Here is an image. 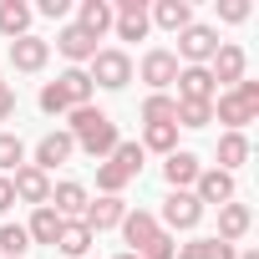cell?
Listing matches in <instances>:
<instances>
[{
	"mask_svg": "<svg viewBox=\"0 0 259 259\" xmlns=\"http://www.w3.org/2000/svg\"><path fill=\"white\" fill-rule=\"evenodd\" d=\"M112 31H117L122 41H143V36L153 31L148 0H112Z\"/></svg>",
	"mask_w": 259,
	"mask_h": 259,
	"instance_id": "cell-8",
	"label": "cell"
},
{
	"mask_svg": "<svg viewBox=\"0 0 259 259\" xmlns=\"http://www.w3.org/2000/svg\"><path fill=\"white\" fill-rule=\"evenodd\" d=\"M31 21H36V11L26 6V0H0V36L6 41L31 36Z\"/></svg>",
	"mask_w": 259,
	"mask_h": 259,
	"instance_id": "cell-22",
	"label": "cell"
},
{
	"mask_svg": "<svg viewBox=\"0 0 259 259\" xmlns=\"http://www.w3.org/2000/svg\"><path fill=\"white\" fill-rule=\"evenodd\" d=\"M239 249L234 244H224V239H193V244H183V249H173V259H234Z\"/></svg>",
	"mask_w": 259,
	"mask_h": 259,
	"instance_id": "cell-27",
	"label": "cell"
},
{
	"mask_svg": "<svg viewBox=\"0 0 259 259\" xmlns=\"http://www.w3.org/2000/svg\"><path fill=\"white\" fill-rule=\"evenodd\" d=\"M122 219H127V203H122V198H112V193H102V198H87V213H81V224H87L92 234H102V229H122Z\"/></svg>",
	"mask_w": 259,
	"mask_h": 259,
	"instance_id": "cell-16",
	"label": "cell"
},
{
	"mask_svg": "<svg viewBox=\"0 0 259 259\" xmlns=\"http://www.w3.org/2000/svg\"><path fill=\"white\" fill-rule=\"evenodd\" d=\"M148 21L178 36V31L193 26V6H188V0H153V6H148Z\"/></svg>",
	"mask_w": 259,
	"mask_h": 259,
	"instance_id": "cell-19",
	"label": "cell"
},
{
	"mask_svg": "<svg viewBox=\"0 0 259 259\" xmlns=\"http://www.w3.org/2000/svg\"><path fill=\"white\" fill-rule=\"evenodd\" d=\"M138 76H143L153 92H163V87H173V81H178V56H173L168 46H153V51L138 61Z\"/></svg>",
	"mask_w": 259,
	"mask_h": 259,
	"instance_id": "cell-10",
	"label": "cell"
},
{
	"mask_svg": "<svg viewBox=\"0 0 259 259\" xmlns=\"http://www.w3.org/2000/svg\"><path fill=\"white\" fill-rule=\"evenodd\" d=\"M122 239H127V254H138V259H173V234L158 224V213L148 208H127L122 219Z\"/></svg>",
	"mask_w": 259,
	"mask_h": 259,
	"instance_id": "cell-2",
	"label": "cell"
},
{
	"mask_svg": "<svg viewBox=\"0 0 259 259\" xmlns=\"http://www.w3.org/2000/svg\"><path fill=\"white\" fill-rule=\"evenodd\" d=\"M249 224H254L249 203H239V198H234V203H224V208H219V234H213V239H224V244H239V239L249 234Z\"/></svg>",
	"mask_w": 259,
	"mask_h": 259,
	"instance_id": "cell-23",
	"label": "cell"
},
{
	"mask_svg": "<svg viewBox=\"0 0 259 259\" xmlns=\"http://www.w3.org/2000/svg\"><path fill=\"white\" fill-rule=\"evenodd\" d=\"M213 122V102H178L173 127H208Z\"/></svg>",
	"mask_w": 259,
	"mask_h": 259,
	"instance_id": "cell-33",
	"label": "cell"
},
{
	"mask_svg": "<svg viewBox=\"0 0 259 259\" xmlns=\"http://www.w3.org/2000/svg\"><path fill=\"white\" fill-rule=\"evenodd\" d=\"M51 208H56L61 219H81V213H87V188H81L76 178L56 183V188H51Z\"/></svg>",
	"mask_w": 259,
	"mask_h": 259,
	"instance_id": "cell-24",
	"label": "cell"
},
{
	"mask_svg": "<svg viewBox=\"0 0 259 259\" xmlns=\"http://www.w3.org/2000/svg\"><path fill=\"white\" fill-rule=\"evenodd\" d=\"M71 153H76V143H71L66 127H61V133H46V138L36 143V163H31V168H41V173L51 178L61 163H71Z\"/></svg>",
	"mask_w": 259,
	"mask_h": 259,
	"instance_id": "cell-12",
	"label": "cell"
},
{
	"mask_svg": "<svg viewBox=\"0 0 259 259\" xmlns=\"http://www.w3.org/2000/svg\"><path fill=\"white\" fill-rule=\"evenodd\" d=\"M71 26H81L92 41H102L107 31H112V0H81L76 6V21Z\"/></svg>",
	"mask_w": 259,
	"mask_h": 259,
	"instance_id": "cell-21",
	"label": "cell"
},
{
	"mask_svg": "<svg viewBox=\"0 0 259 259\" xmlns=\"http://www.w3.org/2000/svg\"><path fill=\"white\" fill-rule=\"evenodd\" d=\"M219 46H224V41H219V31H213V26H198V21H193L188 31H178V51H173V56H178L183 66H208Z\"/></svg>",
	"mask_w": 259,
	"mask_h": 259,
	"instance_id": "cell-7",
	"label": "cell"
},
{
	"mask_svg": "<svg viewBox=\"0 0 259 259\" xmlns=\"http://www.w3.org/2000/svg\"><path fill=\"white\" fill-rule=\"evenodd\" d=\"M244 66H249V56H244V46H219L213 51V61H208V76H213V87L224 81V87H239L244 81Z\"/></svg>",
	"mask_w": 259,
	"mask_h": 259,
	"instance_id": "cell-14",
	"label": "cell"
},
{
	"mask_svg": "<svg viewBox=\"0 0 259 259\" xmlns=\"http://www.w3.org/2000/svg\"><path fill=\"white\" fill-rule=\"evenodd\" d=\"M16 117V92H11V81H0V122H11Z\"/></svg>",
	"mask_w": 259,
	"mask_h": 259,
	"instance_id": "cell-36",
	"label": "cell"
},
{
	"mask_svg": "<svg viewBox=\"0 0 259 259\" xmlns=\"http://www.w3.org/2000/svg\"><path fill=\"white\" fill-rule=\"evenodd\" d=\"M213 117L229 127V133H244V127L259 117V81H239V87H229V92H219L213 97Z\"/></svg>",
	"mask_w": 259,
	"mask_h": 259,
	"instance_id": "cell-5",
	"label": "cell"
},
{
	"mask_svg": "<svg viewBox=\"0 0 259 259\" xmlns=\"http://www.w3.org/2000/svg\"><path fill=\"white\" fill-rule=\"evenodd\" d=\"M234 259H259V254H254V249H244V254H234Z\"/></svg>",
	"mask_w": 259,
	"mask_h": 259,
	"instance_id": "cell-38",
	"label": "cell"
},
{
	"mask_svg": "<svg viewBox=\"0 0 259 259\" xmlns=\"http://www.w3.org/2000/svg\"><path fill=\"white\" fill-rule=\"evenodd\" d=\"M21 163H26V143L16 133H0V178H11Z\"/></svg>",
	"mask_w": 259,
	"mask_h": 259,
	"instance_id": "cell-31",
	"label": "cell"
},
{
	"mask_svg": "<svg viewBox=\"0 0 259 259\" xmlns=\"http://www.w3.org/2000/svg\"><path fill=\"white\" fill-rule=\"evenodd\" d=\"M198 219H203V203L193 198V193H168L163 198V213H158V224L173 234V229H198Z\"/></svg>",
	"mask_w": 259,
	"mask_h": 259,
	"instance_id": "cell-11",
	"label": "cell"
},
{
	"mask_svg": "<svg viewBox=\"0 0 259 259\" xmlns=\"http://www.w3.org/2000/svg\"><path fill=\"white\" fill-rule=\"evenodd\" d=\"M173 117H178V102H173L168 92H153V97L143 102V122H148V127H153V122H173Z\"/></svg>",
	"mask_w": 259,
	"mask_h": 259,
	"instance_id": "cell-32",
	"label": "cell"
},
{
	"mask_svg": "<svg viewBox=\"0 0 259 259\" xmlns=\"http://www.w3.org/2000/svg\"><path fill=\"white\" fill-rule=\"evenodd\" d=\"M56 51H61L71 66H81V61H92L102 46H97V41L81 31V26H61V31H56Z\"/></svg>",
	"mask_w": 259,
	"mask_h": 259,
	"instance_id": "cell-20",
	"label": "cell"
},
{
	"mask_svg": "<svg viewBox=\"0 0 259 259\" xmlns=\"http://www.w3.org/2000/svg\"><path fill=\"white\" fill-rule=\"evenodd\" d=\"M51 249H61V254H71V259H87V249H92V229H87L81 219H66Z\"/></svg>",
	"mask_w": 259,
	"mask_h": 259,
	"instance_id": "cell-25",
	"label": "cell"
},
{
	"mask_svg": "<svg viewBox=\"0 0 259 259\" xmlns=\"http://www.w3.org/2000/svg\"><path fill=\"white\" fill-rule=\"evenodd\" d=\"M138 173H143V148H138V143H117V148L97 163V188L112 193V198H122V188L133 183Z\"/></svg>",
	"mask_w": 259,
	"mask_h": 259,
	"instance_id": "cell-4",
	"label": "cell"
},
{
	"mask_svg": "<svg viewBox=\"0 0 259 259\" xmlns=\"http://www.w3.org/2000/svg\"><path fill=\"white\" fill-rule=\"evenodd\" d=\"M219 87L208 76V66H178V97L173 102H213Z\"/></svg>",
	"mask_w": 259,
	"mask_h": 259,
	"instance_id": "cell-17",
	"label": "cell"
},
{
	"mask_svg": "<svg viewBox=\"0 0 259 259\" xmlns=\"http://www.w3.org/2000/svg\"><path fill=\"white\" fill-rule=\"evenodd\" d=\"M92 76L81 71V66H66L56 81H46L41 87V112L46 117H61V112H76V107H92Z\"/></svg>",
	"mask_w": 259,
	"mask_h": 259,
	"instance_id": "cell-3",
	"label": "cell"
},
{
	"mask_svg": "<svg viewBox=\"0 0 259 259\" xmlns=\"http://www.w3.org/2000/svg\"><path fill=\"white\" fill-rule=\"evenodd\" d=\"M46 61H51V41H41L36 31H31V36H21V41H11V66H16V71L36 76Z\"/></svg>",
	"mask_w": 259,
	"mask_h": 259,
	"instance_id": "cell-13",
	"label": "cell"
},
{
	"mask_svg": "<svg viewBox=\"0 0 259 259\" xmlns=\"http://www.w3.org/2000/svg\"><path fill=\"white\" fill-rule=\"evenodd\" d=\"M198 173H203V163L193 158V153H168V163H163V178H168V188L173 193H193V183H198Z\"/></svg>",
	"mask_w": 259,
	"mask_h": 259,
	"instance_id": "cell-18",
	"label": "cell"
},
{
	"mask_svg": "<svg viewBox=\"0 0 259 259\" xmlns=\"http://www.w3.org/2000/svg\"><path fill=\"white\" fill-rule=\"evenodd\" d=\"M117 259H138V254H127V249H122V254H117Z\"/></svg>",
	"mask_w": 259,
	"mask_h": 259,
	"instance_id": "cell-39",
	"label": "cell"
},
{
	"mask_svg": "<svg viewBox=\"0 0 259 259\" xmlns=\"http://www.w3.org/2000/svg\"><path fill=\"white\" fill-rule=\"evenodd\" d=\"M244 163H249V138H244V133H224V138H219V168L234 173V168H244Z\"/></svg>",
	"mask_w": 259,
	"mask_h": 259,
	"instance_id": "cell-29",
	"label": "cell"
},
{
	"mask_svg": "<svg viewBox=\"0 0 259 259\" xmlns=\"http://www.w3.org/2000/svg\"><path fill=\"white\" fill-rule=\"evenodd\" d=\"M36 16H46V21H66L71 16V0H41V6H31Z\"/></svg>",
	"mask_w": 259,
	"mask_h": 259,
	"instance_id": "cell-35",
	"label": "cell"
},
{
	"mask_svg": "<svg viewBox=\"0 0 259 259\" xmlns=\"http://www.w3.org/2000/svg\"><path fill=\"white\" fill-rule=\"evenodd\" d=\"M11 193H16V203H31V208H46V203H51V178H46L41 168L21 163V168L11 173Z\"/></svg>",
	"mask_w": 259,
	"mask_h": 259,
	"instance_id": "cell-9",
	"label": "cell"
},
{
	"mask_svg": "<svg viewBox=\"0 0 259 259\" xmlns=\"http://www.w3.org/2000/svg\"><path fill=\"white\" fill-rule=\"evenodd\" d=\"M71 122H66V133H71V143H76V153H87V158H107L122 138H117V122L107 117V112H97V107H76V112H66Z\"/></svg>",
	"mask_w": 259,
	"mask_h": 259,
	"instance_id": "cell-1",
	"label": "cell"
},
{
	"mask_svg": "<svg viewBox=\"0 0 259 259\" xmlns=\"http://www.w3.org/2000/svg\"><path fill=\"white\" fill-rule=\"evenodd\" d=\"M92 87H107V92H122L127 81H133V56L127 51H117V46H107V51H97L92 56Z\"/></svg>",
	"mask_w": 259,
	"mask_h": 259,
	"instance_id": "cell-6",
	"label": "cell"
},
{
	"mask_svg": "<svg viewBox=\"0 0 259 259\" xmlns=\"http://www.w3.org/2000/svg\"><path fill=\"white\" fill-rule=\"evenodd\" d=\"M143 153H178V127L173 122H153V127H143V143H138Z\"/></svg>",
	"mask_w": 259,
	"mask_h": 259,
	"instance_id": "cell-28",
	"label": "cell"
},
{
	"mask_svg": "<svg viewBox=\"0 0 259 259\" xmlns=\"http://www.w3.org/2000/svg\"><path fill=\"white\" fill-rule=\"evenodd\" d=\"M193 198L208 208V203H234V173H224V168H203L198 173V183H193Z\"/></svg>",
	"mask_w": 259,
	"mask_h": 259,
	"instance_id": "cell-15",
	"label": "cell"
},
{
	"mask_svg": "<svg viewBox=\"0 0 259 259\" xmlns=\"http://www.w3.org/2000/svg\"><path fill=\"white\" fill-rule=\"evenodd\" d=\"M26 249H31L26 224H6L0 229V259H26Z\"/></svg>",
	"mask_w": 259,
	"mask_h": 259,
	"instance_id": "cell-30",
	"label": "cell"
},
{
	"mask_svg": "<svg viewBox=\"0 0 259 259\" xmlns=\"http://www.w3.org/2000/svg\"><path fill=\"white\" fill-rule=\"evenodd\" d=\"M61 224H66V219H61V213H56V208L46 203V208H36V213H31V224H26V234H31V244H56V234H61Z\"/></svg>",
	"mask_w": 259,
	"mask_h": 259,
	"instance_id": "cell-26",
	"label": "cell"
},
{
	"mask_svg": "<svg viewBox=\"0 0 259 259\" xmlns=\"http://www.w3.org/2000/svg\"><path fill=\"white\" fill-rule=\"evenodd\" d=\"M219 21L244 26V21H249V0H219Z\"/></svg>",
	"mask_w": 259,
	"mask_h": 259,
	"instance_id": "cell-34",
	"label": "cell"
},
{
	"mask_svg": "<svg viewBox=\"0 0 259 259\" xmlns=\"http://www.w3.org/2000/svg\"><path fill=\"white\" fill-rule=\"evenodd\" d=\"M11 203H16V193H11V178H0V213H6Z\"/></svg>",
	"mask_w": 259,
	"mask_h": 259,
	"instance_id": "cell-37",
	"label": "cell"
}]
</instances>
